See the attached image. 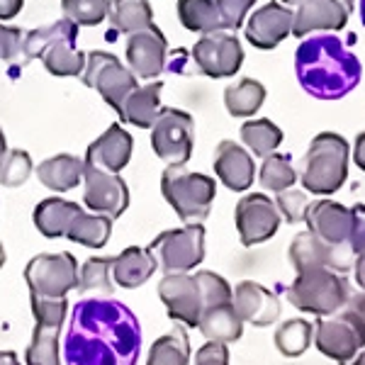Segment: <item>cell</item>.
<instances>
[{"label": "cell", "mask_w": 365, "mask_h": 365, "mask_svg": "<svg viewBox=\"0 0 365 365\" xmlns=\"http://www.w3.org/2000/svg\"><path fill=\"white\" fill-rule=\"evenodd\" d=\"M295 13L290 8H282L280 3H266L263 8L253 10L246 22V39L261 51L275 49L282 39L292 34Z\"/></svg>", "instance_id": "18"}, {"label": "cell", "mask_w": 365, "mask_h": 365, "mask_svg": "<svg viewBox=\"0 0 365 365\" xmlns=\"http://www.w3.org/2000/svg\"><path fill=\"white\" fill-rule=\"evenodd\" d=\"M241 141L249 146L253 156L266 158L273 154L282 141V129L270 120H251L241 125Z\"/></svg>", "instance_id": "36"}, {"label": "cell", "mask_w": 365, "mask_h": 365, "mask_svg": "<svg viewBox=\"0 0 365 365\" xmlns=\"http://www.w3.org/2000/svg\"><path fill=\"white\" fill-rule=\"evenodd\" d=\"M158 261L149 249H139V246H129L115 258L113 263V280L120 287L134 290V287L144 285L151 275L156 273Z\"/></svg>", "instance_id": "25"}, {"label": "cell", "mask_w": 365, "mask_h": 365, "mask_svg": "<svg viewBox=\"0 0 365 365\" xmlns=\"http://www.w3.org/2000/svg\"><path fill=\"white\" fill-rule=\"evenodd\" d=\"M149 251L158 261L163 273H187L205 258V227L185 225L180 229L161 232L149 244Z\"/></svg>", "instance_id": "9"}, {"label": "cell", "mask_w": 365, "mask_h": 365, "mask_svg": "<svg viewBox=\"0 0 365 365\" xmlns=\"http://www.w3.org/2000/svg\"><path fill=\"white\" fill-rule=\"evenodd\" d=\"M266 100V88L253 78H241L237 86H229L225 91V105L232 117H251L261 110Z\"/></svg>", "instance_id": "34"}, {"label": "cell", "mask_w": 365, "mask_h": 365, "mask_svg": "<svg viewBox=\"0 0 365 365\" xmlns=\"http://www.w3.org/2000/svg\"><path fill=\"white\" fill-rule=\"evenodd\" d=\"M113 234V220L105 215H88L83 210L73 222H71L66 239L73 244L88 246V249H103Z\"/></svg>", "instance_id": "31"}, {"label": "cell", "mask_w": 365, "mask_h": 365, "mask_svg": "<svg viewBox=\"0 0 365 365\" xmlns=\"http://www.w3.org/2000/svg\"><path fill=\"white\" fill-rule=\"evenodd\" d=\"M166 37L156 25L129 34L127 63L137 78H156L166 68Z\"/></svg>", "instance_id": "19"}, {"label": "cell", "mask_w": 365, "mask_h": 365, "mask_svg": "<svg viewBox=\"0 0 365 365\" xmlns=\"http://www.w3.org/2000/svg\"><path fill=\"white\" fill-rule=\"evenodd\" d=\"M212 166H215L217 178L234 192L249 190L253 178H256V163H253V156L241 144H234V141H229V139L217 144Z\"/></svg>", "instance_id": "22"}, {"label": "cell", "mask_w": 365, "mask_h": 365, "mask_svg": "<svg viewBox=\"0 0 365 365\" xmlns=\"http://www.w3.org/2000/svg\"><path fill=\"white\" fill-rule=\"evenodd\" d=\"M29 297L58 299L78 287V261L73 253H39L25 268Z\"/></svg>", "instance_id": "7"}, {"label": "cell", "mask_w": 365, "mask_h": 365, "mask_svg": "<svg viewBox=\"0 0 365 365\" xmlns=\"http://www.w3.org/2000/svg\"><path fill=\"white\" fill-rule=\"evenodd\" d=\"M287 299L299 312L317 317H331L344 307L351 295V282L331 268H309L297 273L290 287H285Z\"/></svg>", "instance_id": "5"}, {"label": "cell", "mask_w": 365, "mask_h": 365, "mask_svg": "<svg viewBox=\"0 0 365 365\" xmlns=\"http://www.w3.org/2000/svg\"><path fill=\"white\" fill-rule=\"evenodd\" d=\"M195 365H229V349H227V344L207 341L202 349H197Z\"/></svg>", "instance_id": "45"}, {"label": "cell", "mask_w": 365, "mask_h": 365, "mask_svg": "<svg viewBox=\"0 0 365 365\" xmlns=\"http://www.w3.org/2000/svg\"><path fill=\"white\" fill-rule=\"evenodd\" d=\"M161 91H163L161 81L134 88L127 96L125 105H122V113H120L122 125H134L139 129H149L154 125L158 110H161Z\"/></svg>", "instance_id": "24"}, {"label": "cell", "mask_w": 365, "mask_h": 365, "mask_svg": "<svg viewBox=\"0 0 365 365\" xmlns=\"http://www.w3.org/2000/svg\"><path fill=\"white\" fill-rule=\"evenodd\" d=\"M353 163L365 173V132L358 134L356 146H353Z\"/></svg>", "instance_id": "49"}, {"label": "cell", "mask_w": 365, "mask_h": 365, "mask_svg": "<svg viewBox=\"0 0 365 365\" xmlns=\"http://www.w3.org/2000/svg\"><path fill=\"white\" fill-rule=\"evenodd\" d=\"M314 339V324L307 319H287L275 331V349L285 358H297L309 349Z\"/></svg>", "instance_id": "35"}, {"label": "cell", "mask_w": 365, "mask_h": 365, "mask_svg": "<svg viewBox=\"0 0 365 365\" xmlns=\"http://www.w3.org/2000/svg\"><path fill=\"white\" fill-rule=\"evenodd\" d=\"M178 20L190 32H225L215 0H178Z\"/></svg>", "instance_id": "32"}, {"label": "cell", "mask_w": 365, "mask_h": 365, "mask_svg": "<svg viewBox=\"0 0 365 365\" xmlns=\"http://www.w3.org/2000/svg\"><path fill=\"white\" fill-rule=\"evenodd\" d=\"M161 192L185 225H200L212 210L217 182L205 173H190L185 166H168L161 175Z\"/></svg>", "instance_id": "6"}, {"label": "cell", "mask_w": 365, "mask_h": 365, "mask_svg": "<svg viewBox=\"0 0 365 365\" xmlns=\"http://www.w3.org/2000/svg\"><path fill=\"white\" fill-rule=\"evenodd\" d=\"M353 268H356V282L365 290V251H361L353 261Z\"/></svg>", "instance_id": "50"}, {"label": "cell", "mask_w": 365, "mask_h": 365, "mask_svg": "<svg viewBox=\"0 0 365 365\" xmlns=\"http://www.w3.org/2000/svg\"><path fill=\"white\" fill-rule=\"evenodd\" d=\"M141 324L120 299L83 297L71 309L63 339L68 365H137Z\"/></svg>", "instance_id": "1"}, {"label": "cell", "mask_w": 365, "mask_h": 365, "mask_svg": "<svg viewBox=\"0 0 365 365\" xmlns=\"http://www.w3.org/2000/svg\"><path fill=\"white\" fill-rule=\"evenodd\" d=\"M190 363V341L185 327L175 322V327L161 339L154 341L146 358V365H187Z\"/></svg>", "instance_id": "29"}, {"label": "cell", "mask_w": 365, "mask_h": 365, "mask_svg": "<svg viewBox=\"0 0 365 365\" xmlns=\"http://www.w3.org/2000/svg\"><path fill=\"white\" fill-rule=\"evenodd\" d=\"M232 304L241 317V322H249L253 327H270L280 317V299L275 292L263 287L261 282L244 280L237 285L232 295Z\"/></svg>", "instance_id": "21"}, {"label": "cell", "mask_w": 365, "mask_h": 365, "mask_svg": "<svg viewBox=\"0 0 365 365\" xmlns=\"http://www.w3.org/2000/svg\"><path fill=\"white\" fill-rule=\"evenodd\" d=\"M29 175H32V158H29L27 151H20V149L8 151V156H5V161H3V168H0V185L20 187V185H25Z\"/></svg>", "instance_id": "41"}, {"label": "cell", "mask_w": 365, "mask_h": 365, "mask_svg": "<svg viewBox=\"0 0 365 365\" xmlns=\"http://www.w3.org/2000/svg\"><path fill=\"white\" fill-rule=\"evenodd\" d=\"M349 244H351L353 256L365 251V205H356V207H353V229H351Z\"/></svg>", "instance_id": "46"}, {"label": "cell", "mask_w": 365, "mask_h": 365, "mask_svg": "<svg viewBox=\"0 0 365 365\" xmlns=\"http://www.w3.org/2000/svg\"><path fill=\"white\" fill-rule=\"evenodd\" d=\"M353 256L351 246H329L314 237L312 232H299L290 244V266L295 273L309 268H331L336 273H346L351 270Z\"/></svg>", "instance_id": "15"}, {"label": "cell", "mask_w": 365, "mask_h": 365, "mask_svg": "<svg viewBox=\"0 0 365 365\" xmlns=\"http://www.w3.org/2000/svg\"><path fill=\"white\" fill-rule=\"evenodd\" d=\"M158 297L166 304L168 317L182 327H197L202 314V295L195 275L168 273L158 282Z\"/></svg>", "instance_id": "16"}, {"label": "cell", "mask_w": 365, "mask_h": 365, "mask_svg": "<svg viewBox=\"0 0 365 365\" xmlns=\"http://www.w3.org/2000/svg\"><path fill=\"white\" fill-rule=\"evenodd\" d=\"M61 10L66 20L76 25H100L108 17L110 0H61Z\"/></svg>", "instance_id": "39"}, {"label": "cell", "mask_w": 365, "mask_h": 365, "mask_svg": "<svg viewBox=\"0 0 365 365\" xmlns=\"http://www.w3.org/2000/svg\"><path fill=\"white\" fill-rule=\"evenodd\" d=\"M83 205L96 215H105L110 220L125 215L129 207V187L117 173H108L96 166H88L83 173Z\"/></svg>", "instance_id": "14"}, {"label": "cell", "mask_w": 365, "mask_h": 365, "mask_svg": "<svg viewBox=\"0 0 365 365\" xmlns=\"http://www.w3.org/2000/svg\"><path fill=\"white\" fill-rule=\"evenodd\" d=\"M307 232L329 246H351V229H353V210L334 200H317L307 207L304 215Z\"/></svg>", "instance_id": "17"}, {"label": "cell", "mask_w": 365, "mask_h": 365, "mask_svg": "<svg viewBox=\"0 0 365 365\" xmlns=\"http://www.w3.org/2000/svg\"><path fill=\"white\" fill-rule=\"evenodd\" d=\"M361 20H363V27H365V0H361Z\"/></svg>", "instance_id": "56"}, {"label": "cell", "mask_w": 365, "mask_h": 365, "mask_svg": "<svg viewBox=\"0 0 365 365\" xmlns=\"http://www.w3.org/2000/svg\"><path fill=\"white\" fill-rule=\"evenodd\" d=\"M234 220H237V232L244 246L263 244V241L273 239L280 229V212L273 200L263 192L241 197L237 202Z\"/></svg>", "instance_id": "13"}, {"label": "cell", "mask_w": 365, "mask_h": 365, "mask_svg": "<svg viewBox=\"0 0 365 365\" xmlns=\"http://www.w3.org/2000/svg\"><path fill=\"white\" fill-rule=\"evenodd\" d=\"M5 156H8V141H5V134H3V129H0V168H3Z\"/></svg>", "instance_id": "52"}, {"label": "cell", "mask_w": 365, "mask_h": 365, "mask_svg": "<svg viewBox=\"0 0 365 365\" xmlns=\"http://www.w3.org/2000/svg\"><path fill=\"white\" fill-rule=\"evenodd\" d=\"M78 25L71 20H56L46 27H37L22 39V54L25 61L42 58L44 68L51 76H83L86 54L76 46Z\"/></svg>", "instance_id": "3"}, {"label": "cell", "mask_w": 365, "mask_h": 365, "mask_svg": "<svg viewBox=\"0 0 365 365\" xmlns=\"http://www.w3.org/2000/svg\"><path fill=\"white\" fill-rule=\"evenodd\" d=\"M339 365H365V351L363 353H358L353 361H349V363H339Z\"/></svg>", "instance_id": "53"}, {"label": "cell", "mask_w": 365, "mask_h": 365, "mask_svg": "<svg viewBox=\"0 0 365 365\" xmlns=\"http://www.w3.org/2000/svg\"><path fill=\"white\" fill-rule=\"evenodd\" d=\"M346 3H351V5H353V0H346Z\"/></svg>", "instance_id": "58"}, {"label": "cell", "mask_w": 365, "mask_h": 365, "mask_svg": "<svg viewBox=\"0 0 365 365\" xmlns=\"http://www.w3.org/2000/svg\"><path fill=\"white\" fill-rule=\"evenodd\" d=\"M25 0H0V20H13L22 10Z\"/></svg>", "instance_id": "48"}, {"label": "cell", "mask_w": 365, "mask_h": 365, "mask_svg": "<svg viewBox=\"0 0 365 365\" xmlns=\"http://www.w3.org/2000/svg\"><path fill=\"white\" fill-rule=\"evenodd\" d=\"M5 266V249H3V241H0V268Z\"/></svg>", "instance_id": "55"}, {"label": "cell", "mask_w": 365, "mask_h": 365, "mask_svg": "<svg viewBox=\"0 0 365 365\" xmlns=\"http://www.w3.org/2000/svg\"><path fill=\"white\" fill-rule=\"evenodd\" d=\"M217 10L222 17V27L225 29H239L244 25L249 10L256 5V0H215Z\"/></svg>", "instance_id": "44"}, {"label": "cell", "mask_w": 365, "mask_h": 365, "mask_svg": "<svg viewBox=\"0 0 365 365\" xmlns=\"http://www.w3.org/2000/svg\"><path fill=\"white\" fill-rule=\"evenodd\" d=\"M113 27L122 34H134L154 25L149 0H113L108 10Z\"/></svg>", "instance_id": "30"}, {"label": "cell", "mask_w": 365, "mask_h": 365, "mask_svg": "<svg viewBox=\"0 0 365 365\" xmlns=\"http://www.w3.org/2000/svg\"><path fill=\"white\" fill-rule=\"evenodd\" d=\"M282 3H287V5H295V8H299L302 3H307V0H282Z\"/></svg>", "instance_id": "54"}, {"label": "cell", "mask_w": 365, "mask_h": 365, "mask_svg": "<svg viewBox=\"0 0 365 365\" xmlns=\"http://www.w3.org/2000/svg\"><path fill=\"white\" fill-rule=\"evenodd\" d=\"M261 185L266 190L273 192H282V190H290L292 185L297 182V170L292 166V158L287 154H270L263 158V166H261Z\"/></svg>", "instance_id": "37"}, {"label": "cell", "mask_w": 365, "mask_h": 365, "mask_svg": "<svg viewBox=\"0 0 365 365\" xmlns=\"http://www.w3.org/2000/svg\"><path fill=\"white\" fill-rule=\"evenodd\" d=\"M58 336H61V327L56 324H34V334L25 351L27 365H61L58 358Z\"/></svg>", "instance_id": "33"}, {"label": "cell", "mask_w": 365, "mask_h": 365, "mask_svg": "<svg viewBox=\"0 0 365 365\" xmlns=\"http://www.w3.org/2000/svg\"><path fill=\"white\" fill-rule=\"evenodd\" d=\"M349 156L351 146L341 134H317L302 161V185L314 195H334L349 178Z\"/></svg>", "instance_id": "4"}, {"label": "cell", "mask_w": 365, "mask_h": 365, "mask_svg": "<svg viewBox=\"0 0 365 365\" xmlns=\"http://www.w3.org/2000/svg\"><path fill=\"white\" fill-rule=\"evenodd\" d=\"M309 197L304 195L302 190H282L278 192V200H275V207H278L280 217H285L290 225H297V222H304V215H307V207H309Z\"/></svg>", "instance_id": "42"}, {"label": "cell", "mask_w": 365, "mask_h": 365, "mask_svg": "<svg viewBox=\"0 0 365 365\" xmlns=\"http://www.w3.org/2000/svg\"><path fill=\"white\" fill-rule=\"evenodd\" d=\"M195 71L210 78H229L244 63V49L237 34L229 32H210L197 39L190 51Z\"/></svg>", "instance_id": "11"}, {"label": "cell", "mask_w": 365, "mask_h": 365, "mask_svg": "<svg viewBox=\"0 0 365 365\" xmlns=\"http://www.w3.org/2000/svg\"><path fill=\"white\" fill-rule=\"evenodd\" d=\"M83 173H86V161H81L78 156H71V154L51 156L39 163L37 168L39 182H44L54 192L73 190L78 182H83Z\"/></svg>", "instance_id": "28"}, {"label": "cell", "mask_w": 365, "mask_h": 365, "mask_svg": "<svg viewBox=\"0 0 365 365\" xmlns=\"http://www.w3.org/2000/svg\"><path fill=\"white\" fill-rule=\"evenodd\" d=\"M113 263L115 258H88L78 273V290L81 292H91V290H100V292H113Z\"/></svg>", "instance_id": "38"}, {"label": "cell", "mask_w": 365, "mask_h": 365, "mask_svg": "<svg viewBox=\"0 0 365 365\" xmlns=\"http://www.w3.org/2000/svg\"><path fill=\"white\" fill-rule=\"evenodd\" d=\"M0 365H20V358L13 351H0Z\"/></svg>", "instance_id": "51"}, {"label": "cell", "mask_w": 365, "mask_h": 365, "mask_svg": "<svg viewBox=\"0 0 365 365\" xmlns=\"http://www.w3.org/2000/svg\"><path fill=\"white\" fill-rule=\"evenodd\" d=\"M83 212L78 202H71L63 197H46L34 207V227L46 239L66 237L71 222Z\"/></svg>", "instance_id": "26"}, {"label": "cell", "mask_w": 365, "mask_h": 365, "mask_svg": "<svg viewBox=\"0 0 365 365\" xmlns=\"http://www.w3.org/2000/svg\"><path fill=\"white\" fill-rule=\"evenodd\" d=\"M29 304H32L34 319L42 322V324H56V327H61L63 319H66V312H68L66 297H58V299L29 297Z\"/></svg>", "instance_id": "43"}, {"label": "cell", "mask_w": 365, "mask_h": 365, "mask_svg": "<svg viewBox=\"0 0 365 365\" xmlns=\"http://www.w3.org/2000/svg\"><path fill=\"white\" fill-rule=\"evenodd\" d=\"M314 344L327 358L336 363H349L365 346V334L346 312H336L331 317H322L314 322Z\"/></svg>", "instance_id": "12"}, {"label": "cell", "mask_w": 365, "mask_h": 365, "mask_svg": "<svg viewBox=\"0 0 365 365\" xmlns=\"http://www.w3.org/2000/svg\"><path fill=\"white\" fill-rule=\"evenodd\" d=\"M83 83L98 91L120 117L127 96L137 88V76L127 66H122L120 58L110 51H91V54H86Z\"/></svg>", "instance_id": "10"}, {"label": "cell", "mask_w": 365, "mask_h": 365, "mask_svg": "<svg viewBox=\"0 0 365 365\" xmlns=\"http://www.w3.org/2000/svg\"><path fill=\"white\" fill-rule=\"evenodd\" d=\"M341 312H346V314H349L365 334V290L363 292H351L349 299L344 302V307H341Z\"/></svg>", "instance_id": "47"}, {"label": "cell", "mask_w": 365, "mask_h": 365, "mask_svg": "<svg viewBox=\"0 0 365 365\" xmlns=\"http://www.w3.org/2000/svg\"><path fill=\"white\" fill-rule=\"evenodd\" d=\"M195 280L200 285V295H202V309L205 307H215V304H225L232 302V287L229 282L217 275L215 270H200L195 273Z\"/></svg>", "instance_id": "40"}, {"label": "cell", "mask_w": 365, "mask_h": 365, "mask_svg": "<svg viewBox=\"0 0 365 365\" xmlns=\"http://www.w3.org/2000/svg\"><path fill=\"white\" fill-rule=\"evenodd\" d=\"M0 37H3V27H0Z\"/></svg>", "instance_id": "57"}, {"label": "cell", "mask_w": 365, "mask_h": 365, "mask_svg": "<svg viewBox=\"0 0 365 365\" xmlns=\"http://www.w3.org/2000/svg\"><path fill=\"white\" fill-rule=\"evenodd\" d=\"M297 81L309 96L319 100H341L361 83L363 66L334 34L304 37L295 54Z\"/></svg>", "instance_id": "2"}, {"label": "cell", "mask_w": 365, "mask_h": 365, "mask_svg": "<svg viewBox=\"0 0 365 365\" xmlns=\"http://www.w3.org/2000/svg\"><path fill=\"white\" fill-rule=\"evenodd\" d=\"M151 129V149L168 166H185L195 144V120L182 110L161 108Z\"/></svg>", "instance_id": "8"}, {"label": "cell", "mask_w": 365, "mask_h": 365, "mask_svg": "<svg viewBox=\"0 0 365 365\" xmlns=\"http://www.w3.org/2000/svg\"><path fill=\"white\" fill-rule=\"evenodd\" d=\"M197 329L207 341H217V344H237L244 334V322L237 314L232 302L215 304V307H205L200 314Z\"/></svg>", "instance_id": "27"}, {"label": "cell", "mask_w": 365, "mask_h": 365, "mask_svg": "<svg viewBox=\"0 0 365 365\" xmlns=\"http://www.w3.org/2000/svg\"><path fill=\"white\" fill-rule=\"evenodd\" d=\"M351 10L353 5L346 3V0H307L295 10L292 34L304 39L312 32H319V29L339 32V29L349 25Z\"/></svg>", "instance_id": "20"}, {"label": "cell", "mask_w": 365, "mask_h": 365, "mask_svg": "<svg viewBox=\"0 0 365 365\" xmlns=\"http://www.w3.org/2000/svg\"><path fill=\"white\" fill-rule=\"evenodd\" d=\"M132 149H134L132 134L120 125H110L88 146L86 163L100 170H108V173H120L129 163V158H132Z\"/></svg>", "instance_id": "23"}]
</instances>
